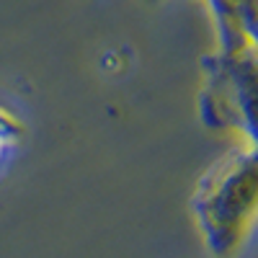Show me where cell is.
I'll use <instances>...</instances> for the list:
<instances>
[{
    "mask_svg": "<svg viewBox=\"0 0 258 258\" xmlns=\"http://www.w3.org/2000/svg\"><path fill=\"white\" fill-rule=\"evenodd\" d=\"M207 85L199 111L212 129H238L255 145V49L217 52L204 59Z\"/></svg>",
    "mask_w": 258,
    "mask_h": 258,
    "instance_id": "2",
    "label": "cell"
},
{
    "mask_svg": "<svg viewBox=\"0 0 258 258\" xmlns=\"http://www.w3.org/2000/svg\"><path fill=\"white\" fill-rule=\"evenodd\" d=\"M18 135H21L18 124H16L8 114L0 111V158H3V155H6V150L18 140Z\"/></svg>",
    "mask_w": 258,
    "mask_h": 258,
    "instance_id": "4",
    "label": "cell"
},
{
    "mask_svg": "<svg viewBox=\"0 0 258 258\" xmlns=\"http://www.w3.org/2000/svg\"><path fill=\"white\" fill-rule=\"evenodd\" d=\"M220 36V52L255 49V0H207Z\"/></svg>",
    "mask_w": 258,
    "mask_h": 258,
    "instance_id": "3",
    "label": "cell"
},
{
    "mask_svg": "<svg viewBox=\"0 0 258 258\" xmlns=\"http://www.w3.org/2000/svg\"><path fill=\"white\" fill-rule=\"evenodd\" d=\"M258 202V158L255 145L245 142L227 150L199 178L191 199L207 248L227 258L238 250L253 225Z\"/></svg>",
    "mask_w": 258,
    "mask_h": 258,
    "instance_id": "1",
    "label": "cell"
}]
</instances>
